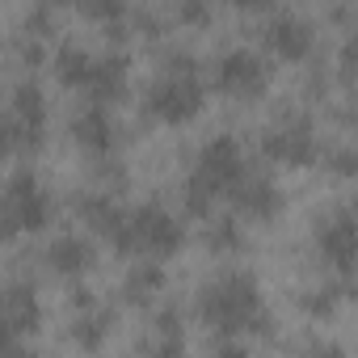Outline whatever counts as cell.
Masks as SVG:
<instances>
[{
	"label": "cell",
	"mask_w": 358,
	"mask_h": 358,
	"mask_svg": "<svg viewBox=\"0 0 358 358\" xmlns=\"http://www.w3.org/2000/svg\"><path fill=\"white\" fill-rule=\"evenodd\" d=\"M114 324H118V312H114V303L89 299V303L72 308V320H68V337H72V345H76V350H85V354H97V350L110 341Z\"/></svg>",
	"instance_id": "obj_17"
},
{
	"label": "cell",
	"mask_w": 358,
	"mask_h": 358,
	"mask_svg": "<svg viewBox=\"0 0 358 358\" xmlns=\"http://www.w3.org/2000/svg\"><path fill=\"white\" fill-rule=\"evenodd\" d=\"M257 38H262V47H266L270 55L291 59V64H303V59H312V51H316V22H312L303 9L278 5V9H266V13L257 17Z\"/></svg>",
	"instance_id": "obj_10"
},
{
	"label": "cell",
	"mask_w": 358,
	"mask_h": 358,
	"mask_svg": "<svg viewBox=\"0 0 358 358\" xmlns=\"http://www.w3.org/2000/svg\"><path fill=\"white\" fill-rule=\"evenodd\" d=\"M139 106H143V114L152 122L182 127V122H190V118L203 114V106H207V80H203V72H164V68H156L152 80L143 85Z\"/></svg>",
	"instance_id": "obj_7"
},
{
	"label": "cell",
	"mask_w": 358,
	"mask_h": 358,
	"mask_svg": "<svg viewBox=\"0 0 358 358\" xmlns=\"http://www.w3.org/2000/svg\"><path fill=\"white\" fill-rule=\"evenodd\" d=\"M354 295H358V282H354V278L329 274L324 282L303 287V291L295 295V308H299V316H308V320H329V316H337V308H341L345 299H354Z\"/></svg>",
	"instance_id": "obj_18"
},
{
	"label": "cell",
	"mask_w": 358,
	"mask_h": 358,
	"mask_svg": "<svg viewBox=\"0 0 358 358\" xmlns=\"http://www.w3.org/2000/svg\"><path fill=\"white\" fill-rule=\"evenodd\" d=\"M203 245H207L211 253H220V257L245 253V245H249V236H245V220H241V215H232V211L211 215V220H207V228H203Z\"/></svg>",
	"instance_id": "obj_21"
},
{
	"label": "cell",
	"mask_w": 358,
	"mask_h": 358,
	"mask_svg": "<svg viewBox=\"0 0 358 358\" xmlns=\"http://www.w3.org/2000/svg\"><path fill=\"white\" fill-rule=\"evenodd\" d=\"M299 358H350V354H345V345H337L329 337H308L299 345Z\"/></svg>",
	"instance_id": "obj_30"
},
{
	"label": "cell",
	"mask_w": 358,
	"mask_h": 358,
	"mask_svg": "<svg viewBox=\"0 0 358 358\" xmlns=\"http://www.w3.org/2000/svg\"><path fill=\"white\" fill-rule=\"evenodd\" d=\"M93 262H97V249H93V241L80 236V232H59V236H51V245L43 249V266H47L51 274L68 278V282H80V278L93 270Z\"/></svg>",
	"instance_id": "obj_16"
},
{
	"label": "cell",
	"mask_w": 358,
	"mask_h": 358,
	"mask_svg": "<svg viewBox=\"0 0 358 358\" xmlns=\"http://www.w3.org/2000/svg\"><path fill=\"white\" fill-rule=\"evenodd\" d=\"M127 85H131V59L122 47H101L97 59H93V76H89V89H85V101H101V106H114L118 97H127Z\"/></svg>",
	"instance_id": "obj_15"
},
{
	"label": "cell",
	"mask_w": 358,
	"mask_h": 358,
	"mask_svg": "<svg viewBox=\"0 0 358 358\" xmlns=\"http://www.w3.org/2000/svg\"><path fill=\"white\" fill-rule=\"evenodd\" d=\"M9 51H13V59H17L26 72H34L43 59H51L47 38H34V34H26V30H13V34H9Z\"/></svg>",
	"instance_id": "obj_24"
},
{
	"label": "cell",
	"mask_w": 358,
	"mask_h": 358,
	"mask_svg": "<svg viewBox=\"0 0 358 358\" xmlns=\"http://www.w3.org/2000/svg\"><path fill=\"white\" fill-rule=\"evenodd\" d=\"M0 312H5V337H17V341H34L38 337V329H43V299H38V287L30 278L13 274L5 282Z\"/></svg>",
	"instance_id": "obj_13"
},
{
	"label": "cell",
	"mask_w": 358,
	"mask_h": 358,
	"mask_svg": "<svg viewBox=\"0 0 358 358\" xmlns=\"http://www.w3.org/2000/svg\"><path fill=\"white\" fill-rule=\"evenodd\" d=\"M354 106H358V101H354ZM354 127H358V122H354Z\"/></svg>",
	"instance_id": "obj_35"
},
{
	"label": "cell",
	"mask_w": 358,
	"mask_h": 358,
	"mask_svg": "<svg viewBox=\"0 0 358 358\" xmlns=\"http://www.w3.org/2000/svg\"><path fill=\"white\" fill-rule=\"evenodd\" d=\"M194 320L224 337H266L274 329V316L262 299V287L249 270H224L207 278L194 295Z\"/></svg>",
	"instance_id": "obj_1"
},
{
	"label": "cell",
	"mask_w": 358,
	"mask_h": 358,
	"mask_svg": "<svg viewBox=\"0 0 358 358\" xmlns=\"http://www.w3.org/2000/svg\"><path fill=\"white\" fill-rule=\"evenodd\" d=\"M72 215L101 241H114V232L122 228L127 220V207L114 199V190H101V186H85L72 194Z\"/></svg>",
	"instance_id": "obj_14"
},
{
	"label": "cell",
	"mask_w": 358,
	"mask_h": 358,
	"mask_svg": "<svg viewBox=\"0 0 358 358\" xmlns=\"http://www.w3.org/2000/svg\"><path fill=\"white\" fill-rule=\"evenodd\" d=\"M169 9H148V5H139V9H131V34H143V38H152V43H164V34H169Z\"/></svg>",
	"instance_id": "obj_25"
},
{
	"label": "cell",
	"mask_w": 358,
	"mask_h": 358,
	"mask_svg": "<svg viewBox=\"0 0 358 358\" xmlns=\"http://www.w3.org/2000/svg\"><path fill=\"white\" fill-rule=\"evenodd\" d=\"M245 173H249L245 143L236 135H211L194 152V164H190L186 182H182L186 215L211 220L215 215V199H232V190L245 182Z\"/></svg>",
	"instance_id": "obj_2"
},
{
	"label": "cell",
	"mask_w": 358,
	"mask_h": 358,
	"mask_svg": "<svg viewBox=\"0 0 358 358\" xmlns=\"http://www.w3.org/2000/svg\"><path fill=\"white\" fill-rule=\"evenodd\" d=\"M55 220V194L30 164H17L5 182V199H0V236L5 241H22L34 236L43 228H51Z\"/></svg>",
	"instance_id": "obj_4"
},
{
	"label": "cell",
	"mask_w": 358,
	"mask_h": 358,
	"mask_svg": "<svg viewBox=\"0 0 358 358\" xmlns=\"http://www.w3.org/2000/svg\"><path fill=\"white\" fill-rule=\"evenodd\" d=\"M169 22H177V26H207L211 22V5H203V0H173Z\"/></svg>",
	"instance_id": "obj_28"
},
{
	"label": "cell",
	"mask_w": 358,
	"mask_h": 358,
	"mask_svg": "<svg viewBox=\"0 0 358 358\" xmlns=\"http://www.w3.org/2000/svg\"><path fill=\"white\" fill-rule=\"evenodd\" d=\"M143 358H190V350H186V337H148V345H143Z\"/></svg>",
	"instance_id": "obj_29"
},
{
	"label": "cell",
	"mask_w": 358,
	"mask_h": 358,
	"mask_svg": "<svg viewBox=\"0 0 358 358\" xmlns=\"http://www.w3.org/2000/svg\"><path fill=\"white\" fill-rule=\"evenodd\" d=\"M47 93L34 72H22L9 85V106H5V152L9 156H34L47 143Z\"/></svg>",
	"instance_id": "obj_6"
},
{
	"label": "cell",
	"mask_w": 358,
	"mask_h": 358,
	"mask_svg": "<svg viewBox=\"0 0 358 358\" xmlns=\"http://www.w3.org/2000/svg\"><path fill=\"white\" fill-rule=\"evenodd\" d=\"M262 143V156L270 164H287V169H308V164H320V131H316V118L303 110V106H282L257 135Z\"/></svg>",
	"instance_id": "obj_5"
},
{
	"label": "cell",
	"mask_w": 358,
	"mask_h": 358,
	"mask_svg": "<svg viewBox=\"0 0 358 358\" xmlns=\"http://www.w3.org/2000/svg\"><path fill=\"white\" fill-rule=\"evenodd\" d=\"M337 76H341V85L354 93V101H358V22L345 30L341 47H337Z\"/></svg>",
	"instance_id": "obj_23"
},
{
	"label": "cell",
	"mask_w": 358,
	"mask_h": 358,
	"mask_svg": "<svg viewBox=\"0 0 358 358\" xmlns=\"http://www.w3.org/2000/svg\"><path fill=\"white\" fill-rule=\"evenodd\" d=\"M312 241H316V253L329 266V274L354 278V270H358V215L350 207H337V203L324 207L312 224Z\"/></svg>",
	"instance_id": "obj_9"
},
{
	"label": "cell",
	"mask_w": 358,
	"mask_h": 358,
	"mask_svg": "<svg viewBox=\"0 0 358 358\" xmlns=\"http://www.w3.org/2000/svg\"><path fill=\"white\" fill-rule=\"evenodd\" d=\"M350 17H354V13H350L345 5H329V22H337V26H350Z\"/></svg>",
	"instance_id": "obj_33"
},
{
	"label": "cell",
	"mask_w": 358,
	"mask_h": 358,
	"mask_svg": "<svg viewBox=\"0 0 358 358\" xmlns=\"http://www.w3.org/2000/svg\"><path fill=\"white\" fill-rule=\"evenodd\" d=\"M17 30H26L34 38H51L55 34V9L47 5V0H34V5L22 9V26Z\"/></svg>",
	"instance_id": "obj_26"
},
{
	"label": "cell",
	"mask_w": 358,
	"mask_h": 358,
	"mask_svg": "<svg viewBox=\"0 0 358 358\" xmlns=\"http://www.w3.org/2000/svg\"><path fill=\"white\" fill-rule=\"evenodd\" d=\"M93 59H97V51H93V47H85V43H76V38H64V43H55V51H51V68H55L59 85L80 89V93L89 89Z\"/></svg>",
	"instance_id": "obj_20"
},
{
	"label": "cell",
	"mask_w": 358,
	"mask_h": 358,
	"mask_svg": "<svg viewBox=\"0 0 358 358\" xmlns=\"http://www.w3.org/2000/svg\"><path fill=\"white\" fill-rule=\"evenodd\" d=\"M164 287H169V274H164L160 262H131V270L122 274V303H131V308L164 303L160 299Z\"/></svg>",
	"instance_id": "obj_19"
},
{
	"label": "cell",
	"mask_w": 358,
	"mask_h": 358,
	"mask_svg": "<svg viewBox=\"0 0 358 358\" xmlns=\"http://www.w3.org/2000/svg\"><path fill=\"white\" fill-rule=\"evenodd\" d=\"M228 203H232V215H241L245 224H270V220L282 215L287 194H282V186H278V177H274V173H266V169H249V173H245V182L232 190Z\"/></svg>",
	"instance_id": "obj_12"
},
{
	"label": "cell",
	"mask_w": 358,
	"mask_h": 358,
	"mask_svg": "<svg viewBox=\"0 0 358 358\" xmlns=\"http://www.w3.org/2000/svg\"><path fill=\"white\" fill-rule=\"evenodd\" d=\"M345 207H350V211H354V215H358V190H354V194H350V203H345Z\"/></svg>",
	"instance_id": "obj_34"
},
{
	"label": "cell",
	"mask_w": 358,
	"mask_h": 358,
	"mask_svg": "<svg viewBox=\"0 0 358 358\" xmlns=\"http://www.w3.org/2000/svg\"><path fill=\"white\" fill-rule=\"evenodd\" d=\"M68 131H72L76 148L89 152L93 160L118 156V135H122V127H118V118H114L110 106H101V101H80V106L72 110V118H68Z\"/></svg>",
	"instance_id": "obj_11"
},
{
	"label": "cell",
	"mask_w": 358,
	"mask_h": 358,
	"mask_svg": "<svg viewBox=\"0 0 358 358\" xmlns=\"http://www.w3.org/2000/svg\"><path fill=\"white\" fill-rule=\"evenodd\" d=\"M5 358H38L34 341H17V337H5Z\"/></svg>",
	"instance_id": "obj_32"
},
{
	"label": "cell",
	"mask_w": 358,
	"mask_h": 358,
	"mask_svg": "<svg viewBox=\"0 0 358 358\" xmlns=\"http://www.w3.org/2000/svg\"><path fill=\"white\" fill-rule=\"evenodd\" d=\"M207 358H249V345L236 341V337H224V341H215V350Z\"/></svg>",
	"instance_id": "obj_31"
},
{
	"label": "cell",
	"mask_w": 358,
	"mask_h": 358,
	"mask_svg": "<svg viewBox=\"0 0 358 358\" xmlns=\"http://www.w3.org/2000/svg\"><path fill=\"white\" fill-rule=\"evenodd\" d=\"M320 169H324L329 177H337V182H358V143H350V139L324 143Z\"/></svg>",
	"instance_id": "obj_22"
},
{
	"label": "cell",
	"mask_w": 358,
	"mask_h": 358,
	"mask_svg": "<svg viewBox=\"0 0 358 358\" xmlns=\"http://www.w3.org/2000/svg\"><path fill=\"white\" fill-rule=\"evenodd\" d=\"M186 245V224L177 211H169L164 203H139L127 211L122 228L114 232L110 249L131 257V262H164Z\"/></svg>",
	"instance_id": "obj_3"
},
{
	"label": "cell",
	"mask_w": 358,
	"mask_h": 358,
	"mask_svg": "<svg viewBox=\"0 0 358 358\" xmlns=\"http://www.w3.org/2000/svg\"><path fill=\"white\" fill-rule=\"evenodd\" d=\"M152 333L156 337H186V312L177 308V303H156Z\"/></svg>",
	"instance_id": "obj_27"
},
{
	"label": "cell",
	"mask_w": 358,
	"mask_h": 358,
	"mask_svg": "<svg viewBox=\"0 0 358 358\" xmlns=\"http://www.w3.org/2000/svg\"><path fill=\"white\" fill-rule=\"evenodd\" d=\"M270 76H274L270 55L249 43H228L211 59V85L232 101H257L270 89Z\"/></svg>",
	"instance_id": "obj_8"
}]
</instances>
